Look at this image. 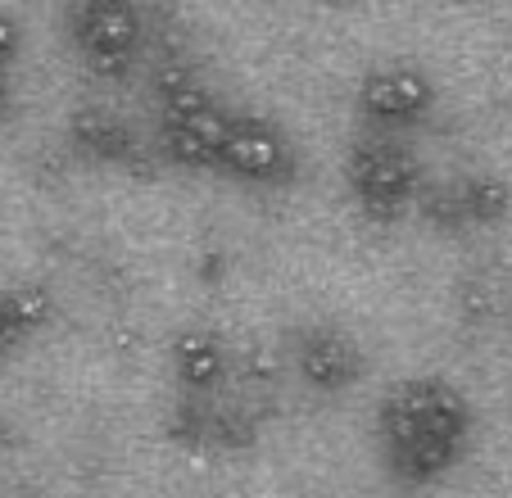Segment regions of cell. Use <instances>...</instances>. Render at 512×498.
<instances>
[{"instance_id": "6da1fadb", "label": "cell", "mask_w": 512, "mask_h": 498, "mask_svg": "<svg viewBox=\"0 0 512 498\" xmlns=\"http://www.w3.org/2000/svg\"><path fill=\"white\" fill-rule=\"evenodd\" d=\"M472 440V403L449 376L413 372L386 385L377 403V444L390 480L426 489L463 462Z\"/></svg>"}, {"instance_id": "7a4b0ae2", "label": "cell", "mask_w": 512, "mask_h": 498, "mask_svg": "<svg viewBox=\"0 0 512 498\" xmlns=\"http://www.w3.org/2000/svg\"><path fill=\"white\" fill-rule=\"evenodd\" d=\"M150 96L159 105V154L191 173H218L223 136L232 109L182 59H168L150 73Z\"/></svg>"}, {"instance_id": "3957f363", "label": "cell", "mask_w": 512, "mask_h": 498, "mask_svg": "<svg viewBox=\"0 0 512 498\" xmlns=\"http://www.w3.org/2000/svg\"><path fill=\"white\" fill-rule=\"evenodd\" d=\"M349 200L372 227H395L417 209L426 173L417 150L399 132H363L345 150Z\"/></svg>"}, {"instance_id": "277c9868", "label": "cell", "mask_w": 512, "mask_h": 498, "mask_svg": "<svg viewBox=\"0 0 512 498\" xmlns=\"http://www.w3.org/2000/svg\"><path fill=\"white\" fill-rule=\"evenodd\" d=\"M78 59L105 82H127L145 50V19L132 0H78L64 10Z\"/></svg>"}, {"instance_id": "5b68a950", "label": "cell", "mask_w": 512, "mask_h": 498, "mask_svg": "<svg viewBox=\"0 0 512 498\" xmlns=\"http://www.w3.org/2000/svg\"><path fill=\"white\" fill-rule=\"evenodd\" d=\"M440 87L413 59H381L368 64L354 82V109L363 123H372V132H399L426 123L435 114Z\"/></svg>"}, {"instance_id": "8992f818", "label": "cell", "mask_w": 512, "mask_h": 498, "mask_svg": "<svg viewBox=\"0 0 512 498\" xmlns=\"http://www.w3.org/2000/svg\"><path fill=\"white\" fill-rule=\"evenodd\" d=\"M295 173H300V154L286 127L254 109H232L223 154H218V177L245 186H286L295 182Z\"/></svg>"}, {"instance_id": "52a82bcc", "label": "cell", "mask_w": 512, "mask_h": 498, "mask_svg": "<svg viewBox=\"0 0 512 498\" xmlns=\"http://www.w3.org/2000/svg\"><path fill=\"white\" fill-rule=\"evenodd\" d=\"M290 363L313 394H345L368 372V354L354 340V331L327 317L300 322L290 331Z\"/></svg>"}, {"instance_id": "ba28073f", "label": "cell", "mask_w": 512, "mask_h": 498, "mask_svg": "<svg viewBox=\"0 0 512 498\" xmlns=\"http://www.w3.org/2000/svg\"><path fill=\"white\" fill-rule=\"evenodd\" d=\"M417 209L445 231H463V227H499L512 213V186L503 182L499 173H485V168H472V173L445 177V182H426Z\"/></svg>"}, {"instance_id": "9c48e42d", "label": "cell", "mask_w": 512, "mask_h": 498, "mask_svg": "<svg viewBox=\"0 0 512 498\" xmlns=\"http://www.w3.org/2000/svg\"><path fill=\"white\" fill-rule=\"evenodd\" d=\"M68 141L78 145L87 159L109 163V168H132L141 159V136L123 114L109 105H78L68 114Z\"/></svg>"}, {"instance_id": "30bf717a", "label": "cell", "mask_w": 512, "mask_h": 498, "mask_svg": "<svg viewBox=\"0 0 512 498\" xmlns=\"http://www.w3.org/2000/svg\"><path fill=\"white\" fill-rule=\"evenodd\" d=\"M173 372L186 399H213L227 376V340L213 326H182L173 336Z\"/></svg>"}, {"instance_id": "8fae6325", "label": "cell", "mask_w": 512, "mask_h": 498, "mask_svg": "<svg viewBox=\"0 0 512 498\" xmlns=\"http://www.w3.org/2000/svg\"><path fill=\"white\" fill-rule=\"evenodd\" d=\"M50 313H55V299L46 286H0V358L32 331H41Z\"/></svg>"}, {"instance_id": "7c38bea8", "label": "cell", "mask_w": 512, "mask_h": 498, "mask_svg": "<svg viewBox=\"0 0 512 498\" xmlns=\"http://www.w3.org/2000/svg\"><path fill=\"white\" fill-rule=\"evenodd\" d=\"M19 50H23V23L14 19L10 10H0V77L14 68Z\"/></svg>"}]
</instances>
